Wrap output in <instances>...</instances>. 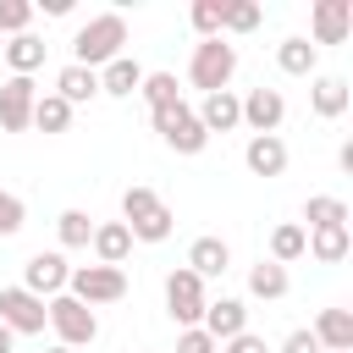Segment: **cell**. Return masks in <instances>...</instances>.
Masks as SVG:
<instances>
[{"label":"cell","mask_w":353,"mask_h":353,"mask_svg":"<svg viewBox=\"0 0 353 353\" xmlns=\"http://www.w3.org/2000/svg\"><path fill=\"white\" fill-rule=\"evenodd\" d=\"M347 248H353V232L347 226H320V232H309V248L303 254H314L320 265H342Z\"/></svg>","instance_id":"cell-24"},{"label":"cell","mask_w":353,"mask_h":353,"mask_svg":"<svg viewBox=\"0 0 353 353\" xmlns=\"http://www.w3.org/2000/svg\"><path fill=\"white\" fill-rule=\"evenodd\" d=\"M44 50H50V44H44L39 33H17V39H6V50H0V55H6L11 77H33V72L44 66Z\"/></svg>","instance_id":"cell-19"},{"label":"cell","mask_w":353,"mask_h":353,"mask_svg":"<svg viewBox=\"0 0 353 353\" xmlns=\"http://www.w3.org/2000/svg\"><path fill=\"white\" fill-rule=\"evenodd\" d=\"M0 325L11 336H39L44 331V298H33L28 287H0Z\"/></svg>","instance_id":"cell-9"},{"label":"cell","mask_w":353,"mask_h":353,"mask_svg":"<svg viewBox=\"0 0 353 353\" xmlns=\"http://www.w3.org/2000/svg\"><path fill=\"white\" fill-rule=\"evenodd\" d=\"M243 165H248L254 176H281V171H287V143H281L276 132H259V138L243 143Z\"/></svg>","instance_id":"cell-16"},{"label":"cell","mask_w":353,"mask_h":353,"mask_svg":"<svg viewBox=\"0 0 353 353\" xmlns=\"http://www.w3.org/2000/svg\"><path fill=\"white\" fill-rule=\"evenodd\" d=\"M287 265H276V259H259V265H248V292L254 298H265V303H276V298H287Z\"/></svg>","instance_id":"cell-25"},{"label":"cell","mask_w":353,"mask_h":353,"mask_svg":"<svg viewBox=\"0 0 353 353\" xmlns=\"http://www.w3.org/2000/svg\"><path fill=\"white\" fill-rule=\"evenodd\" d=\"M199 325H204L215 342H232V336H243V331H248V303H243V298H210Z\"/></svg>","instance_id":"cell-13"},{"label":"cell","mask_w":353,"mask_h":353,"mask_svg":"<svg viewBox=\"0 0 353 353\" xmlns=\"http://www.w3.org/2000/svg\"><path fill=\"white\" fill-rule=\"evenodd\" d=\"M309 336L320 342V353H353V309H320Z\"/></svg>","instance_id":"cell-14"},{"label":"cell","mask_w":353,"mask_h":353,"mask_svg":"<svg viewBox=\"0 0 353 353\" xmlns=\"http://www.w3.org/2000/svg\"><path fill=\"white\" fill-rule=\"evenodd\" d=\"M303 232H320V226H347V204L336 199V193H314L309 204H303Z\"/></svg>","instance_id":"cell-26"},{"label":"cell","mask_w":353,"mask_h":353,"mask_svg":"<svg viewBox=\"0 0 353 353\" xmlns=\"http://www.w3.org/2000/svg\"><path fill=\"white\" fill-rule=\"evenodd\" d=\"M259 17H265V11H259L254 0H226V6H221V33H254Z\"/></svg>","instance_id":"cell-31"},{"label":"cell","mask_w":353,"mask_h":353,"mask_svg":"<svg viewBox=\"0 0 353 353\" xmlns=\"http://www.w3.org/2000/svg\"><path fill=\"white\" fill-rule=\"evenodd\" d=\"M204 303H210V292H204V281L188 270V265H176L171 276H165V314L188 331V325H199L204 320Z\"/></svg>","instance_id":"cell-7"},{"label":"cell","mask_w":353,"mask_h":353,"mask_svg":"<svg viewBox=\"0 0 353 353\" xmlns=\"http://www.w3.org/2000/svg\"><path fill=\"white\" fill-rule=\"evenodd\" d=\"M11 347H17V336H11L6 325H0V353H11Z\"/></svg>","instance_id":"cell-39"},{"label":"cell","mask_w":353,"mask_h":353,"mask_svg":"<svg viewBox=\"0 0 353 353\" xmlns=\"http://www.w3.org/2000/svg\"><path fill=\"white\" fill-rule=\"evenodd\" d=\"M33 99H39L33 77H6L0 83V132H28L33 127Z\"/></svg>","instance_id":"cell-11"},{"label":"cell","mask_w":353,"mask_h":353,"mask_svg":"<svg viewBox=\"0 0 353 353\" xmlns=\"http://www.w3.org/2000/svg\"><path fill=\"white\" fill-rule=\"evenodd\" d=\"M138 94L149 99V116L182 99V88H176V72H143V83H138Z\"/></svg>","instance_id":"cell-28"},{"label":"cell","mask_w":353,"mask_h":353,"mask_svg":"<svg viewBox=\"0 0 353 353\" xmlns=\"http://www.w3.org/2000/svg\"><path fill=\"white\" fill-rule=\"evenodd\" d=\"M28 22H33V0H0V39L28 33Z\"/></svg>","instance_id":"cell-33"},{"label":"cell","mask_w":353,"mask_h":353,"mask_svg":"<svg viewBox=\"0 0 353 353\" xmlns=\"http://www.w3.org/2000/svg\"><path fill=\"white\" fill-rule=\"evenodd\" d=\"M33 127H39V132H66V127H72V105H66L61 94H39V99H33Z\"/></svg>","instance_id":"cell-29"},{"label":"cell","mask_w":353,"mask_h":353,"mask_svg":"<svg viewBox=\"0 0 353 353\" xmlns=\"http://www.w3.org/2000/svg\"><path fill=\"white\" fill-rule=\"evenodd\" d=\"M149 121H154V132L165 138V149H176V154H204V143H210V132L199 127V116H193V105H188V99H176V105L154 110Z\"/></svg>","instance_id":"cell-6"},{"label":"cell","mask_w":353,"mask_h":353,"mask_svg":"<svg viewBox=\"0 0 353 353\" xmlns=\"http://www.w3.org/2000/svg\"><path fill=\"white\" fill-rule=\"evenodd\" d=\"M221 353H270V347H265V336H254V331H243V336H232V342H221Z\"/></svg>","instance_id":"cell-36"},{"label":"cell","mask_w":353,"mask_h":353,"mask_svg":"<svg viewBox=\"0 0 353 353\" xmlns=\"http://www.w3.org/2000/svg\"><path fill=\"white\" fill-rule=\"evenodd\" d=\"M347 83L342 77H314V88H309V110L320 116V121H336L342 110H347Z\"/></svg>","instance_id":"cell-23"},{"label":"cell","mask_w":353,"mask_h":353,"mask_svg":"<svg viewBox=\"0 0 353 353\" xmlns=\"http://www.w3.org/2000/svg\"><path fill=\"white\" fill-rule=\"evenodd\" d=\"M44 325H50V331H55V342H61V347H72V353H77V347H88V342L99 336V314H94L88 303H77L72 292H55V298L44 303Z\"/></svg>","instance_id":"cell-4"},{"label":"cell","mask_w":353,"mask_h":353,"mask_svg":"<svg viewBox=\"0 0 353 353\" xmlns=\"http://www.w3.org/2000/svg\"><path fill=\"white\" fill-rule=\"evenodd\" d=\"M39 6H44V17H66V11H72V0H39ZM39 6H33V11H39Z\"/></svg>","instance_id":"cell-38"},{"label":"cell","mask_w":353,"mask_h":353,"mask_svg":"<svg viewBox=\"0 0 353 353\" xmlns=\"http://www.w3.org/2000/svg\"><path fill=\"white\" fill-rule=\"evenodd\" d=\"M22 221H28V210H22V199L0 188V237H17V232H22Z\"/></svg>","instance_id":"cell-34"},{"label":"cell","mask_w":353,"mask_h":353,"mask_svg":"<svg viewBox=\"0 0 353 353\" xmlns=\"http://www.w3.org/2000/svg\"><path fill=\"white\" fill-rule=\"evenodd\" d=\"M232 77H237V44L199 39L193 44V61H188V83L199 94H221V88H232Z\"/></svg>","instance_id":"cell-3"},{"label":"cell","mask_w":353,"mask_h":353,"mask_svg":"<svg viewBox=\"0 0 353 353\" xmlns=\"http://www.w3.org/2000/svg\"><path fill=\"white\" fill-rule=\"evenodd\" d=\"M314 61H320V50H314L303 33H292V39L276 44V66H281L287 77H314Z\"/></svg>","instance_id":"cell-21"},{"label":"cell","mask_w":353,"mask_h":353,"mask_svg":"<svg viewBox=\"0 0 353 353\" xmlns=\"http://www.w3.org/2000/svg\"><path fill=\"white\" fill-rule=\"evenodd\" d=\"M121 226L132 232V243H165L171 226H176V215H171V204H165L154 188L132 182V188L121 193Z\"/></svg>","instance_id":"cell-2"},{"label":"cell","mask_w":353,"mask_h":353,"mask_svg":"<svg viewBox=\"0 0 353 353\" xmlns=\"http://www.w3.org/2000/svg\"><path fill=\"white\" fill-rule=\"evenodd\" d=\"M121 44H127V17L121 11H99L72 33V66L99 72V66H110L121 55Z\"/></svg>","instance_id":"cell-1"},{"label":"cell","mask_w":353,"mask_h":353,"mask_svg":"<svg viewBox=\"0 0 353 353\" xmlns=\"http://www.w3.org/2000/svg\"><path fill=\"white\" fill-rule=\"evenodd\" d=\"M221 6H226V0H193L188 22H193L199 39H221Z\"/></svg>","instance_id":"cell-32"},{"label":"cell","mask_w":353,"mask_h":353,"mask_svg":"<svg viewBox=\"0 0 353 353\" xmlns=\"http://www.w3.org/2000/svg\"><path fill=\"white\" fill-rule=\"evenodd\" d=\"M66 276H72V265H66V254L61 248H39L28 265H22V287L33 292V298H55V292H66Z\"/></svg>","instance_id":"cell-8"},{"label":"cell","mask_w":353,"mask_h":353,"mask_svg":"<svg viewBox=\"0 0 353 353\" xmlns=\"http://www.w3.org/2000/svg\"><path fill=\"white\" fill-rule=\"evenodd\" d=\"M281 353H320V342H314L309 331H287V342H281Z\"/></svg>","instance_id":"cell-37"},{"label":"cell","mask_w":353,"mask_h":353,"mask_svg":"<svg viewBox=\"0 0 353 353\" xmlns=\"http://www.w3.org/2000/svg\"><path fill=\"white\" fill-rule=\"evenodd\" d=\"M66 292L77 298V303H121L127 298V270H116V265H72V276H66Z\"/></svg>","instance_id":"cell-5"},{"label":"cell","mask_w":353,"mask_h":353,"mask_svg":"<svg viewBox=\"0 0 353 353\" xmlns=\"http://www.w3.org/2000/svg\"><path fill=\"white\" fill-rule=\"evenodd\" d=\"M0 50H6V39H0Z\"/></svg>","instance_id":"cell-41"},{"label":"cell","mask_w":353,"mask_h":353,"mask_svg":"<svg viewBox=\"0 0 353 353\" xmlns=\"http://www.w3.org/2000/svg\"><path fill=\"white\" fill-rule=\"evenodd\" d=\"M44 353H72V347H61V342H55V347H44Z\"/></svg>","instance_id":"cell-40"},{"label":"cell","mask_w":353,"mask_h":353,"mask_svg":"<svg viewBox=\"0 0 353 353\" xmlns=\"http://www.w3.org/2000/svg\"><path fill=\"white\" fill-rule=\"evenodd\" d=\"M55 237H61V254H66V248H88V237H94L88 210H61V215H55Z\"/></svg>","instance_id":"cell-30"},{"label":"cell","mask_w":353,"mask_h":353,"mask_svg":"<svg viewBox=\"0 0 353 353\" xmlns=\"http://www.w3.org/2000/svg\"><path fill=\"white\" fill-rule=\"evenodd\" d=\"M303 248H309V232H303L298 221H281V226L270 232V259H276V265H292V259H303Z\"/></svg>","instance_id":"cell-27"},{"label":"cell","mask_w":353,"mask_h":353,"mask_svg":"<svg viewBox=\"0 0 353 353\" xmlns=\"http://www.w3.org/2000/svg\"><path fill=\"white\" fill-rule=\"evenodd\" d=\"M88 248H94V265H127V254H132V232L121 226V221H99L94 226V237H88Z\"/></svg>","instance_id":"cell-17"},{"label":"cell","mask_w":353,"mask_h":353,"mask_svg":"<svg viewBox=\"0 0 353 353\" xmlns=\"http://www.w3.org/2000/svg\"><path fill=\"white\" fill-rule=\"evenodd\" d=\"M353 33V0H314L309 6V44H342Z\"/></svg>","instance_id":"cell-10"},{"label":"cell","mask_w":353,"mask_h":353,"mask_svg":"<svg viewBox=\"0 0 353 353\" xmlns=\"http://www.w3.org/2000/svg\"><path fill=\"white\" fill-rule=\"evenodd\" d=\"M237 105H243V127H254V138H259V132H276V127L287 121V99H281V88H248Z\"/></svg>","instance_id":"cell-12"},{"label":"cell","mask_w":353,"mask_h":353,"mask_svg":"<svg viewBox=\"0 0 353 353\" xmlns=\"http://www.w3.org/2000/svg\"><path fill=\"white\" fill-rule=\"evenodd\" d=\"M50 94H61V99H66V105L77 110L83 99H94V94H99V72H88V66H61V72H55V88H50Z\"/></svg>","instance_id":"cell-22"},{"label":"cell","mask_w":353,"mask_h":353,"mask_svg":"<svg viewBox=\"0 0 353 353\" xmlns=\"http://www.w3.org/2000/svg\"><path fill=\"white\" fill-rule=\"evenodd\" d=\"M138 83H143V66L132 55H116L110 66H99V94H110V99H132Z\"/></svg>","instance_id":"cell-20"},{"label":"cell","mask_w":353,"mask_h":353,"mask_svg":"<svg viewBox=\"0 0 353 353\" xmlns=\"http://www.w3.org/2000/svg\"><path fill=\"white\" fill-rule=\"evenodd\" d=\"M176 353H221V342L204 325H188V331H176Z\"/></svg>","instance_id":"cell-35"},{"label":"cell","mask_w":353,"mask_h":353,"mask_svg":"<svg viewBox=\"0 0 353 353\" xmlns=\"http://www.w3.org/2000/svg\"><path fill=\"white\" fill-rule=\"evenodd\" d=\"M226 265H232V248H226V237H193V248H188V270H193L199 281H215V276H226Z\"/></svg>","instance_id":"cell-18"},{"label":"cell","mask_w":353,"mask_h":353,"mask_svg":"<svg viewBox=\"0 0 353 353\" xmlns=\"http://www.w3.org/2000/svg\"><path fill=\"white\" fill-rule=\"evenodd\" d=\"M193 116H199V127H204V132H232V127H243V105H237V94H232V88L204 94Z\"/></svg>","instance_id":"cell-15"}]
</instances>
